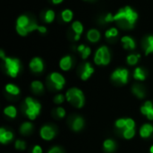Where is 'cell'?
I'll return each mask as SVG.
<instances>
[{"label": "cell", "mask_w": 153, "mask_h": 153, "mask_svg": "<svg viewBox=\"0 0 153 153\" xmlns=\"http://www.w3.org/2000/svg\"><path fill=\"white\" fill-rule=\"evenodd\" d=\"M138 19V13L131 6L121 8L113 17V21L117 22L118 26L125 30H131L134 27Z\"/></svg>", "instance_id": "cell-1"}, {"label": "cell", "mask_w": 153, "mask_h": 153, "mask_svg": "<svg viewBox=\"0 0 153 153\" xmlns=\"http://www.w3.org/2000/svg\"><path fill=\"white\" fill-rule=\"evenodd\" d=\"M39 25L28 15H21L16 20V31L22 37L33 30H39Z\"/></svg>", "instance_id": "cell-2"}, {"label": "cell", "mask_w": 153, "mask_h": 153, "mask_svg": "<svg viewBox=\"0 0 153 153\" xmlns=\"http://www.w3.org/2000/svg\"><path fill=\"white\" fill-rule=\"evenodd\" d=\"M40 108H41L40 104L35 101L34 100H32L31 98H27L25 100L23 109H24V113L27 115V117H29L30 119L33 120L36 118V117L39 115L40 111Z\"/></svg>", "instance_id": "cell-3"}, {"label": "cell", "mask_w": 153, "mask_h": 153, "mask_svg": "<svg viewBox=\"0 0 153 153\" xmlns=\"http://www.w3.org/2000/svg\"><path fill=\"white\" fill-rule=\"evenodd\" d=\"M67 100L76 108H82L84 104V96L82 92L76 88L70 89L66 92Z\"/></svg>", "instance_id": "cell-4"}, {"label": "cell", "mask_w": 153, "mask_h": 153, "mask_svg": "<svg viewBox=\"0 0 153 153\" xmlns=\"http://www.w3.org/2000/svg\"><path fill=\"white\" fill-rule=\"evenodd\" d=\"M110 58H111V56H110L109 49L108 48V47L102 46L96 51L94 62L98 65H107L109 64Z\"/></svg>", "instance_id": "cell-5"}, {"label": "cell", "mask_w": 153, "mask_h": 153, "mask_svg": "<svg viewBox=\"0 0 153 153\" xmlns=\"http://www.w3.org/2000/svg\"><path fill=\"white\" fill-rule=\"evenodd\" d=\"M4 61V65L7 74L11 77H16L21 68L20 61L17 58H11V57H5Z\"/></svg>", "instance_id": "cell-6"}, {"label": "cell", "mask_w": 153, "mask_h": 153, "mask_svg": "<svg viewBox=\"0 0 153 153\" xmlns=\"http://www.w3.org/2000/svg\"><path fill=\"white\" fill-rule=\"evenodd\" d=\"M128 71L126 69H117L112 74V80L115 82H119L121 83H126L128 81Z\"/></svg>", "instance_id": "cell-7"}, {"label": "cell", "mask_w": 153, "mask_h": 153, "mask_svg": "<svg viewBox=\"0 0 153 153\" xmlns=\"http://www.w3.org/2000/svg\"><path fill=\"white\" fill-rule=\"evenodd\" d=\"M49 79H50L51 83L54 85V87L56 90H62L63 86L65 83V78L62 76V74L58 73H52L49 76Z\"/></svg>", "instance_id": "cell-8"}, {"label": "cell", "mask_w": 153, "mask_h": 153, "mask_svg": "<svg viewBox=\"0 0 153 153\" xmlns=\"http://www.w3.org/2000/svg\"><path fill=\"white\" fill-rule=\"evenodd\" d=\"M40 135L44 140H52L56 135V129L51 126H45L40 130Z\"/></svg>", "instance_id": "cell-9"}, {"label": "cell", "mask_w": 153, "mask_h": 153, "mask_svg": "<svg viewBox=\"0 0 153 153\" xmlns=\"http://www.w3.org/2000/svg\"><path fill=\"white\" fill-rule=\"evenodd\" d=\"M30 68L34 73H41L44 68L42 59L39 57H34L30 63Z\"/></svg>", "instance_id": "cell-10"}, {"label": "cell", "mask_w": 153, "mask_h": 153, "mask_svg": "<svg viewBox=\"0 0 153 153\" xmlns=\"http://www.w3.org/2000/svg\"><path fill=\"white\" fill-rule=\"evenodd\" d=\"M143 48L145 51V55L153 53V35L146 36L143 40Z\"/></svg>", "instance_id": "cell-11"}, {"label": "cell", "mask_w": 153, "mask_h": 153, "mask_svg": "<svg viewBox=\"0 0 153 153\" xmlns=\"http://www.w3.org/2000/svg\"><path fill=\"white\" fill-rule=\"evenodd\" d=\"M94 69L92 68V66L91 65L90 63H86L82 65V71H81V78L83 81H86L87 79L90 78V76L93 74Z\"/></svg>", "instance_id": "cell-12"}, {"label": "cell", "mask_w": 153, "mask_h": 153, "mask_svg": "<svg viewBox=\"0 0 153 153\" xmlns=\"http://www.w3.org/2000/svg\"><path fill=\"white\" fill-rule=\"evenodd\" d=\"M121 42H122V45H123V47H124L125 49L134 50L135 48V46H136L135 41L130 36H124L121 39Z\"/></svg>", "instance_id": "cell-13"}, {"label": "cell", "mask_w": 153, "mask_h": 153, "mask_svg": "<svg viewBox=\"0 0 153 153\" xmlns=\"http://www.w3.org/2000/svg\"><path fill=\"white\" fill-rule=\"evenodd\" d=\"M72 30L74 32V40H78L82 35V33L83 32V26L81 22L79 21H74L72 23Z\"/></svg>", "instance_id": "cell-14"}, {"label": "cell", "mask_w": 153, "mask_h": 153, "mask_svg": "<svg viewBox=\"0 0 153 153\" xmlns=\"http://www.w3.org/2000/svg\"><path fill=\"white\" fill-rule=\"evenodd\" d=\"M100 38H101L100 32L96 29H91L87 32V39L90 42L96 43L100 39Z\"/></svg>", "instance_id": "cell-15"}, {"label": "cell", "mask_w": 153, "mask_h": 153, "mask_svg": "<svg viewBox=\"0 0 153 153\" xmlns=\"http://www.w3.org/2000/svg\"><path fill=\"white\" fill-rule=\"evenodd\" d=\"M13 135L11 132L6 131L4 128L0 129V142L2 143H7L10 141H12Z\"/></svg>", "instance_id": "cell-16"}, {"label": "cell", "mask_w": 153, "mask_h": 153, "mask_svg": "<svg viewBox=\"0 0 153 153\" xmlns=\"http://www.w3.org/2000/svg\"><path fill=\"white\" fill-rule=\"evenodd\" d=\"M60 68L64 71H68L72 67V57L70 56H64L59 63Z\"/></svg>", "instance_id": "cell-17"}, {"label": "cell", "mask_w": 153, "mask_h": 153, "mask_svg": "<svg viewBox=\"0 0 153 153\" xmlns=\"http://www.w3.org/2000/svg\"><path fill=\"white\" fill-rule=\"evenodd\" d=\"M153 133V126L152 125L146 124L144 126H142L141 130H140V134L142 137L143 138H148L150 137Z\"/></svg>", "instance_id": "cell-18"}, {"label": "cell", "mask_w": 153, "mask_h": 153, "mask_svg": "<svg viewBox=\"0 0 153 153\" xmlns=\"http://www.w3.org/2000/svg\"><path fill=\"white\" fill-rule=\"evenodd\" d=\"M118 36V30L117 28H111L109 30H108L106 32H105V37L109 41H113L115 40Z\"/></svg>", "instance_id": "cell-19"}, {"label": "cell", "mask_w": 153, "mask_h": 153, "mask_svg": "<svg viewBox=\"0 0 153 153\" xmlns=\"http://www.w3.org/2000/svg\"><path fill=\"white\" fill-rule=\"evenodd\" d=\"M55 17H56V14H55V12L51 9H48L47 11L44 12V14H43V19L46 22L48 23H50L52 22L54 20H55Z\"/></svg>", "instance_id": "cell-20"}, {"label": "cell", "mask_w": 153, "mask_h": 153, "mask_svg": "<svg viewBox=\"0 0 153 153\" xmlns=\"http://www.w3.org/2000/svg\"><path fill=\"white\" fill-rule=\"evenodd\" d=\"M77 49H78V51L82 54V57L83 59H86V58L91 55V48H90L89 47H86V46L83 45V44L80 45V46L77 48Z\"/></svg>", "instance_id": "cell-21"}, {"label": "cell", "mask_w": 153, "mask_h": 153, "mask_svg": "<svg viewBox=\"0 0 153 153\" xmlns=\"http://www.w3.org/2000/svg\"><path fill=\"white\" fill-rule=\"evenodd\" d=\"M74 13L70 9H65L61 13V18L65 22H70L73 20Z\"/></svg>", "instance_id": "cell-22"}, {"label": "cell", "mask_w": 153, "mask_h": 153, "mask_svg": "<svg viewBox=\"0 0 153 153\" xmlns=\"http://www.w3.org/2000/svg\"><path fill=\"white\" fill-rule=\"evenodd\" d=\"M83 125H84L83 119L82 117H77L76 118L74 119L72 126H73V129L74 131H80L83 127Z\"/></svg>", "instance_id": "cell-23"}, {"label": "cell", "mask_w": 153, "mask_h": 153, "mask_svg": "<svg viewBox=\"0 0 153 153\" xmlns=\"http://www.w3.org/2000/svg\"><path fill=\"white\" fill-rule=\"evenodd\" d=\"M133 92L140 99H143L145 95V92H144V90L143 88L139 85V84H135L134 87H133Z\"/></svg>", "instance_id": "cell-24"}, {"label": "cell", "mask_w": 153, "mask_h": 153, "mask_svg": "<svg viewBox=\"0 0 153 153\" xmlns=\"http://www.w3.org/2000/svg\"><path fill=\"white\" fill-rule=\"evenodd\" d=\"M134 77L136 79V80H140V81H143L146 77V74H145V72L143 68L141 67H138L134 70Z\"/></svg>", "instance_id": "cell-25"}, {"label": "cell", "mask_w": 153, "mask_h": 153, "mask_svg": "<svg viewBox=\"0 0 153 153\" xmlns=\"http://www.w3.org/2000/svg\"><path fill=\"white\" fill-rule=\"evenodd\" d=\"M32 129H33V126H32V125L30 123H24V124L22 125V126L20 128V131H21L22 134L26 135V134H29L32 131Z\"/></svg>", "instance_id": "cell-26"}, {"label": "cell", "mask_w": 153, "mask_h": 153, "mask_svg": "<svg viewBox=\"0 0 153 153\" xmlns=\"http://www.w3.org/2000/svg\"><path fill=\"white\" fill-rule=\"evenodd\" d=\"M104 149L108 152H112L116 149V144L112 140H107L104 142Z\"/></svg>", "instance_id": "cell-27"}, {"label": "cell", "mask_w": 153, "mask_h": 153, "mask_svg": "<svg viewBox=\"0 0 153 153\" xmlns=\"http://www.w3.org/2000/svg\"><path fill=\"white\" fill-rule=\"evenodd\" d=\"M5 91L12 94V95H18L20 93V90L17 86L13 85V84H7L5 86Z\"/></svg>", "instance_id": "cell-28"}, {"label": "cell", "mask_w": 153, "mask_h": 153, "mask_svg": "<svg viewBox=\"0 0 153 153\" xmlns=\"http://www.w3.org/2000/svg\"><path fill=\"white\" fill-rule=\"evenodd\" d=\"M31 88H32V91L36 93H40L43 91V84L39 81H34L31 83Z\"/></svg>", "instance_id": "cell-29"}, {"label": "cell", "mask_w": 153, "mask_h": 153, "mask_svg": "<svg viewBox=\"0 0 153 153\" xmlns=\"http://www.w3.org/2000/svg\"><path fill=\"white\" fill-rule=\"evenodd\" d=\"M152 108H153L152 103L151 101H147V102L145 103V105H144L143 107H142L141 111H142V113H143V115L148 116V115L150 114V112L152 110Z\"/></svg>", "instance_id": "cell-30"}, {"label": "cell", "mask_w": 153, "mask_h": 153, "mask_svg": "<svg viewBox=\"0 0 153 153\" xmlns=\"http://www.w3.org/2000/svg\"><path fill=\"white\" fill-rule=\"evenodd\" d=\"M140 58V55H134V54H132V55H129L126 58L127 60V63L128 65H134L137 64L138 60Z\"/></svg>", "instance_id": "cell-31"}, {"label": "cell", "mask_w": 153, "mask_h": 153, "mask_svg": "<svg viewBox=\"0 0 153 153\" xmlns=\"http://www.w3.org/2000/svg\"><path fill=\"white\" fill-rule=\"evenodd\" d=\"M4 114L8 117H10L11 118H14L16 117V108L13 106H9L7 108H5L4 109Z\"/></svg>", "instance_id": "cell-32"}, {"label": "cell", "mask_w": 153, "mask_h": 153, "mask_svg": "<svg viewBox=\"0 0 153 153\" xmlns=\"http://www.w3.org/2000/svg\"><path fill=\"white\" fill-rule=\"evenodd\" d=\"M124 137L126 138V139H131L134 136L135 134V132H134V129H126L124 131Z\"/></svg>", "instance_id": "cell-33"}, {"label": "cell", "mask_w": 153, "mask_h": 153, "mask_svg": "<svg viewBox=\"0 0 153 153\" xmlns=\"http://www.w3.org/2000/svg\"><path fill=\"white\" fill-rule=\"evenodd\" d=\"M113 17H114V15H113L112 13H108L107 15H105V16L103 17L102 21H100V22H103V23H109V22H114V21H113Z\"/></svg>", "instance_id": "cell-34"}, {"label": "cell", "mask_w": 153, "mask_h": 153, "mask_svg": "<svg viewBox=\"0 0 153 153\" xmlns=\"http://www.w3.org/2000/svg\"><path fill=\"white\" fill-rule=\"evenodd\" d=\"M135 126L134 121L131 118L126 119V129H134Z\"/></svg>", "instance_id": "cell-35"}, {"label": "cell", "mask_w": 153, "mask_h": 153, "mask_svg": "<svg viewBox=\"0 0 153 153\" xmlns=\"http://www.w3.org/2000/svg\"><path fill=\"white\" fill-rule=\"evenodd\" d=\"M26 147V144L23 141H21V140H17L15 142V148L17 150H24Z\"/></svg>", "instance_id": "cell-36"}, {"label": "cell", "mask_w": 153, "mask_h": 153, "mask_svg": "<svg viewBox=\"0 0 153 153\" xmlns=\"http://www.w3.org/2000/svg\"><path fill=\"white\" fill-rule=\"evenodd\" d=\"M116 126L119 129L126 128V119H118L116 122Z\"/></svg>", "instance_id": "cell-37"}, {"label": "cell", "mask_w": 153, "mask_h": 153, "mask_svg": "<svg viewBox=\"0 0 153 153\" xmlns=\"http://www.w3.org/2000/svg\"><path fill=\"white\" fill-rule=\"evenodd\" d=\"M64 100H65L64 95L59 94V95H56V96L55 97L54 101H55V103H56V104H60V103H62V102L64 101Z\"/></svg>", "instance_id": "cell-38"}, {"label": "cell", "mask_w": 153, "mask_h": 153, "mask_svg": "<svg viewBox=\"0 0 153 153\" xmlns=\"http://www.w3.org/2000/svg\"><path fill=\"white\" fill-rule=\"evenodd\" d=\"M56 115L60 118H63L65 117V109L63 108H58L56 109Z\"/></svg>", "instance_id": "cell-39"}, {"label": "cell", "mask_w": 153, "mask_h": 153, "mask_svg": "<svg viewBox=\"0 0 153 153\" xmlns=\"http://www.w3.org/2000/svg\"><path fill=\"white\" fill-rule=\"evenodd\" d=\"M48 153H64L63 152V151H62V149L61 148H59V147H53Z\"/></svg>", "instance_id": "cell-40"}, {"label": "cell", "mask_w": 153, "mask_h": 153, "mask_svg": "<svg viewBox=\"0 0 153 153\" xmlns=\"http://www.w3.org/2000/svg\"><path fill=\"white\" fill-rule=\"evenodd\" d=\"M32 153H42V149L39 146L36 145V146H34V148L32 150Z\"/></svg>", "instance_id": "cell-41"}, {"label": "cell", "mask_w": 153, "mask_h": 153, "mask_svg": "<svg viewBox=\"0 0 153 153\" xmlns=\"http://www.w3.org/2000/svg\"><path fill=\"white\" fill-rule=\"evenodd\" d=\"M51 1H52V3H53V4H58L62 3L64 0H51Z\"/></svg>", "instance_id": "cell-42"}, {"label": "cell", "mask_w": 153, "mask_h": 153, "mask_svg": "<svg viewBox=\"0 0 153 153\" xmlns=\"http://www.w3.org/2000/svg\"><path fill=\"white\" fill-rule=\"evenodd\" d=\"M147 117H148L149 119H152H152H153V108H152V111L150 112V114H149V115L147 116Z\"/></svg>", "instance_id": "cell-43"}, {"label": "cell", "mask_w": 153, "mask_h": 153, "mask_svg": "<svg viewBox=\"0 0 153 153\" xmlns=\"http://www.w3.org/2000/svg\"><path fill=\"white\" fill-rule=\"evenodd\" d=\"M0 56H1V58H2L3 60L5 58V56H4V51H3V50H1V51H0Z\"/></svg>", "instance_id": "cell-44"}, {"label": "cell", "mask_w": 153, "mask_h": 153, "mask_svg": "<svg viewBox=\"0 0 153 153\" xmlns=\"http://www.w3.org/2000/svg\"><path fill=\"white\" fill-rule=\"evenodd\" d=\"M151 152L153 153V146H152V148H151Z\"/></svg>", "instance_id": "cell-45"}, {"label": "cell", "mask_w": 153, "mask_h": 153, "mask_svg": "<svg viewBox=\"0 0 153 153\" xmlns=\"http://www.w3.org/2000/svg\"><path fill=\"white\" fill-rule=\"evenodd\" d=\"M85 1H90V0H85ZM91 1H92V0H91Z\"/></svg>", "instance_id": "cell-46"}]
</instances>
